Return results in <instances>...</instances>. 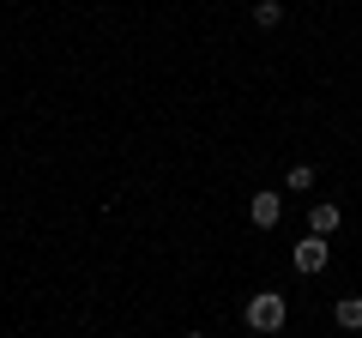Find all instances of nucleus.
Wrapping results in <instances>:
<instances>
[{
	"instance_id": "nucleus-1",
	"label": "nucleus",
	"mask_w": 362,
	"mask_h": 338,
	"mask_svg": "<svg viewBox=\"0 0 362 338\" xmlns=\"http://www.w3.org/2000/svg\"><path fill=\"white\" fill-rule=\"evenodd\" d=\"M242 320L254 326V332H284V320H290V302L278 296V290H254V296H247V308H242Z\"/></svg>"
},
{
	"instance_id": "nucleus-2",
	"label": "nucleus",
	"mask_w": 362,
	"mask_h": 338,
	"mask_svg": "<svg viewBox=\"0 0 362 338\" xmlns=\"http://www.w3.org/2000/svg\"><path fill=\"white\" fill-rule=\"evenodd\" d=\"M326 260H332V247H326V235H302V242L290 247V266H296L302 278H314V272H326Z\"/></svg>"
},
{
	"instance_id": "nucleus-3",
	"label": "nucleus",
	"mask_w": 362,
	"mask_h": 338,
	"mask_svg": "<svg viewBox=\"0 0 362 338\" xmlns=\"http://www.w3.org/2000/svg\"><path fill=\"white\" fill-rule=\"evenodd\" d=\"M247 218H254V230H278V218H284V194H254V199H247Z\"/></svg>"
},
{
	"instance_id": "nucleus-4",
	"label": "nucleus",
	"mask_w": 362,
	"mask_h": 338,
	"mask_svg": "<svg viewBox=\"0 0 362 338\" xmlns=\"http://www.w3.org/2000/svg\"><path fill=\"white\" fill-rule=\"evenodd\" d=\"M338 223H344V211H338V206H332V199H320V206H314V211H308V235H332V230H338Z\"/></svg>"
},
{
	"instance_id": "nucleus-5",
	"label": "nucleus",
	"mask_w": 362,
	"mask_h": 338,
	"mask_svg": "<svg viewBox=\"0 0 362 338\" xmlns=\"http://www.w3.org/2000/svg\"><path fill=\"white\" fill-rule=\"evenodd\" d=\"M332 320L344 326V332H362V296H338L332 302Z\"/></svg>"
},
{
	"instance_id": "nucleus-6",
	"label": "nucleus",
	"mask_w": 362,
	"mask_h": 338,
	"mask_svg": "<svg viewBox=\"0 0 362 338\" xmlns=\"http://www.w3.org/2000/svg\"><path fill=\"white\" fill-rule=\"evenodd\" d=\"M254 25L259 30H278V25H284V0H254Z\"/></svg>"
},
{
	"instance_id": "nucleus-7",
	"label": "nucleus",
	"mask_w": 362,
	"mask_h": 338,
	"mask_svg": "<svg viewBox=\"0 0 362 338\" xmlns=\"http://www.w3.org/2000/svg\"><path fill=\"white\" fill-rule=\"evenodd\" d=\"M284 187H290V194H308V187H314V163H290L284 169Z\"/></svg>"
},
{
	"instance_id": "nucleus-8",
	"label": "nucleus",
	"mask_w": 362,
	"mask_h": 338,
	"mask_svg": "<svg viewBox=\"0 0 362 338\" xmlns=\"http://www.w3.org/2000/svg\"><path fill=\"white\" fill-rule=\"evenodd\" d=\"M187 338H206V332H187Z\"/></svg>"
}]
</instances>
